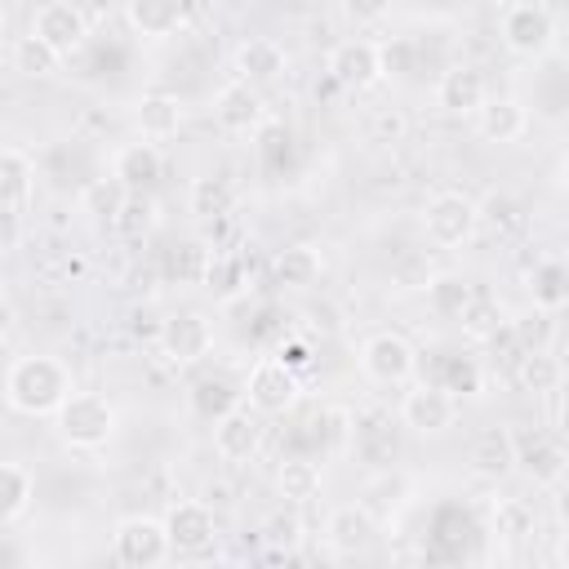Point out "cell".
Instances as JSON below:
<instances>
[{
  "label": "cell",
  "instance_id": "obj_17",
  "mask_svg": "<svg viewBox=\"0 0 569 569\" xmlns=\"http://www.w3.org/2000/svg\"><path fill=\"white\" fill-rule=\"evenodd\" d=\"M164 173V156L151 138H138V142H124L116 156H111V178L124 187V191H151Z\"/></svg>",
  "mask_w": 569,
  "mask_h": 569
},
{
  "label": "cell",
  "instance_id": "obj_21",
  "mask_svg": "<svg viewBox=\"0 0 569 569\" xmlns=\"http://www.w3.org/2000/svg\"><path fill=\"white\" fill-rule=\"evenodd\" d=\"M124 22L147 40H169L187 22V0H124Z\"/></svg>",
  "mask_w": 569,
  "mask_h": 569
},
{
  "label": "cell",
  "instance_id": "obj_13",
  "mask_svg": "<svg viewBox=\"0 0 569 569\" xmlns=\"http://www.w3.org/2000/svg\"><path fill=\"white\" fill-rule=\"evenodd\" d=\"M262 436H267L262 413L249 409V405H231V409L218 413V422H213V449H218V458H227V462H253L258 449H262Z\"/></svg>",
  "mask_w": 569,
  "mask_h": 569
},
{
  "label": "cell",
  "instance_id": "obj_27",
  "mask_svg": "<svg viewBox=\"0 0 569 569\" xmlns=\"http://www.w3.org/2000/svg\"><path fill=\"white\" fill-rule=\"evenodd\" d=\"M476 298V284L458 271H436L427 276V311L440 320H458L467 311V302Z\"/></svg>",
  "mask_w": 569,
  "mask_h": 569
},
{
  "label": "cell",
  "instance_id": "obj_42",
  "mask_svg": "<svg viewBox=\"0 0 569 569\" xmlns=\"http://www.w3.org/2000/svg\"><path fill=\"white\" fill-rule=\"evenodd\" d=\"M342 13H347L356 27H378V22L391 13V0H342Z\"/></svg>",
  "mask_w": 569,
  "mask_h": 569
},
{
  "label": "cell",
  "instance_id": "obj_19",
  "mask_svg": "<svg viewBox=\"0 0 569 569\" xmlns=\"http://www.w3.org/2000/svg\"><path fill=\"white\" fill-rule=\"evenodd\" d=\"M373 533H378V525H373L369 507H360V502H342V507H333L329 520H325V538H329V547H333L338 556L365 551V547L373 542Z\"/></svg>",
  "mask_w": 569,
  "mask_h": 569
},
{
  "label": "cell",
  "instance_id": "obj_22",
  "mask_svg": "<svg viewBox=\"0 0 569 569\" xmlns=\"http://www.w3.org/2000/svg\"><path fill=\"white\" fill-rule=\"evenodd\" d=\"M471 471L480 480H502L516 471V445H511V427H485L471 440Z\"/></svg>",
  "mask_w": 569,
  "mask_h": 569
},
{
  "label": "cell",
  "instance_id": "obj_28",
  "mask_svg": "<svg viewBox=\"0 0 569 569\" xmlns=\"http://www.w3.org/2000/svg\"><path fill=\"white\" fill-rule=\"evenodd\" d=\"M516 382H520V391H529V396H551V391L565 382V365H560V356H551V347H542V351H520Z\"/></svg>",
  "mask_w": 569,
  "mask_h": 569
},
{
  "label": "cell",
  "instance_id": "obj_3",
  "mask_svg": "<svg viewBox=\"0 0 569 569\" xmlns=\"http://www.w3.org/2000/svg\"><path fill=\"white\" fill-rule=\"evenodd\" d=\"M498 36H502V44H507L516 58H542V53L556 44V18H551V9L538 4V0H516V4L502 9Z\"/></svg>",
  "mask_w": 569,
  "mask_h": 569
},
{
  "label": "cell",
  "instance_id": "obj_24",
  "mask_svg": "<svg viewBox=\"0 0 569 569\" xmlns=\"http://www.w3.org/2000/svg\"><path fill=\"white\" fill-rule=\"evenodd\" d=\"M476 227L493 231L498 240H516V236L529 227V213H525V204H520L511 191H489V196L476 204Z\"/></svg>",
  "mask_w": 569,
  "mask_h": 569
},
{
  "label": "cell",
  "instance_id": "obj_38",
  "mask_svg": "<svg viewBox=\"0 0 569 569\" xmlns=\"http://www.w3.org/2000/svg\"><path fill=\"white\" fill-rule=\"evenodd\" d=\"M458 325H462V333L467 338H498V329H502V307L489 298V293H476L471 302H467V311L458 316Z\"/></svg>",
  "mask_w": 569,
  "mask_h": 569
},
{
  "label": "cell",
  "instance_id": "obj_33",
  "mask_svg": "<svg viewBox=\"0 0 569 569\" xmlns=\"http://www.w3.org/2000/svg\"><path fill=\"white\" fill-rule=\"evenodd\" d=\"M200 284H209L218 298H236L244 289V262L227 249H209L204 253V271H200Z\"/></svg>",
  "mask_w": 569,
  "mask_h": 569
},
{
  "label": "cell",
  "instance_id": "obj_6",
  "mask_svg": "<svg viewBox=\"0 0 569 569\" xmlns=\"http://www.w3.org/2000/svg\"><path fill=\"white\" fill-rule=\"evenodd\" d=\"M160 520H164V533H169V551L173 556H204L218 542V516L200 498L169 502V511Z\"/></svg>",
  "mask_w": 569,
  "mask_h": 569
},
{
  "label": "cell",
  "instance_id": "obj_9",
  "mask_svg": "<svg viewBox=\"0 0 569 569\" xmlns=\"http://www.w3.org/2000/svg\"><path fill=\"white\" fill-rule=\"evenodd\" d=\"M31 36H40L58 58H71L89 44V18L76 0H44L31 18Z\"/></svg>",
  "mask_w": 569,
  "mask_h": 569
},
{
  "label": "cell",
  "instance_id": "obj_37",
  "mask_svg": "<svg viewBox=\"0 0 569 569\" xmlns=\"http://www.w3.org/2000/svg\"><path fill=\"white\" fill-rule=\"evenodd\" d=\"M511 338H516V351H542L556 338V316L542 311V307H533V311H525V316L511 320Z\"/></svg>",
  "mask_w": 569,
  "mask_h": 569
},
{
  "label": "cell",
  "instance_id": "obj_5",
  "mask_svg": "<svg viewBox=\"0 0 569 569\" xmlns=\"http://www.w3.org/2000/svg\"><path fill=\"white\" fill-rule=\"evenodd\" d=\"M111 556L124 569H156V565H164L173 556L164 520H156V516H124L116 525V533H111Z\"/></svg>",
  "mask_w": 569,
  "mask_h": 569
},
{
  "label": "cell",
  "instance_id": "obj_18",
  "mask_svg": "<svg viewBox=\"0 0 569 569\" xmlns=\"http://www.w3.org/2000/svg\"><path fill=\"white\" fill-rule=\"evenodd\" d=\"M471 116H476L480 138H485V142H498V147L520 142L525 129H529V111H525V102H520V98H507V93H502V98L489 93Z\"/></svg>",
  "mask_w": 569,
  "mask_h": 569
},
{
  "label": "cell",
  "instance_id": "obj_8",
  "mask_svg": "<svg viewBox=\"0 0 569 569\" xmlns=\"http://www.w3.org/2000/svg\"><path fill=\"white\" fill-rule=\"evenodd\" d=\"M298 391H302L298 369H289V365L276 360V356H262V360L249 369V378H244V405L258 409L262 418H267V413H284V409H293Z\"/></svg>",
  "mask_w": 569,
  "mask_h": 569
},
{
  "label": "cell",
  "instance_id": "obj_47",
  "mask_svg": "<svg viewBox=\"0 0 569 569\" xmlns=\"http://www.w3.org/2000/svg\"><path fill=\"white\" fill-rule=\"evenodd\" d=\"M187 4H218V0H187Z\"/></svg>",
  "mask_w": 569,
  "mask_h": 569
},
{
  "label": "cell",
  "instance_id": "obj_26",
  "mask_svg": "<svg viewBox=\"0 0 569 569\" xmlns=\"http://www.w3.org/2000/svg\"><path fill=\"white\" fill-rule=\"evenodd\" d=\"M36 191V160L18 147H0V204L22 209Z\"/></svg>",
  "mask_w": 569,
  "mask_h": 569
},
{
  "label": "cell",
  "instance_id": "obj_2",
  "mask_svg": "<svg viewBox=\"0 0 569 569\" xmlns=\"http://www.w3.org/2000/svg\"><path fill=\"white\" fill-rule=\"evenodd\" d=\"M53 427H58L67 449L93 453L116 436V405L102 391H76L71 387V396L53 409Z\"/></svg>",
  "mask_w": 569,
  "mask_h": 569
},
{
  "label": "cell",
  "instance_id": "obj_35",
  "mask_svg": "<svg viewBox=\"0 0 569 569\" xmlns=\"http://www.w3.org/2000/svg\"><path fill=\"white\" fill-rule=\"evenodd\" d=\"M58 62H62V58H58L40 36H18V40H13V71H18V76L40 80V76H53Z\"/></svg>",
  "mask_w": 569,
  "mask_h": 569
},
{
  "label": "cell",
  "instance_id": "obj_43",
  "mask_svg": "<svg viewBox=\"0 0 569 569\" xmlns=\"http://www.w3.org/2000/svg\"><path fill=\"white\" fill-rule=\"evenodd\" d=\"M18 244H22V213L0 204V253H9Z\"/></svg>",
  "mask_w": 569,
  "mask_h": 569
},
{
  "label": "cell",
  "instance_id": "obj_32",
  "mask_svg": "<svg viewBox=\"0 0 569 569\" xmlns=\"http://www.w3.org/2000/svg\"><path fill=\"white\" fill-rule=\"evenodd\" d=\"M231 204H236V187L231 178H196L191 182V213L213 222V218H231Z\"/></svg>",
  "mask_w": 569,
  "mask_h": 569
},
{
  "label": "cell",
  "instance_id": "obj_16",
  "mask_svg": "<svg viewBox=\"0 0 569 569\" xmlns=\"http://www.w3.org/2000/svg\"><path fill=\"white\" fill-rule=\"evenodd\" d=\"M485 98H489V80H485V71L471 67V62L445 67L440 80H436V102H440V111H449V116H471Z\"/></svg>",
  "mask_w": 569,
  "mask_h": 569
},
{
  "label": "cell",
  "instance_id": "obj_7",
  "mask_svg": "<svg viewBox=\"0 0 569 569\" xmlns=\"http://www.w3.org/2000/svg\"><path fill=\"white\" fill-rule=\"evenodd\" d=\"M422 231L436 249H462L480 227H476V200L462 191H440L422 209Z\"/></svg>",
  "mask_w": 569,
  "mask_h": 569
},
{
  "label": "cell",
  "instance_id": "obj_30",
  "mask_svg": "<svg viewBox=\"0 0 569 569\" xmlns=\"http://www.w3.org/2000/svg\"><path fill=\"white\" fill-rule=\"evenodd\" d=\"M31 493H36L31 471L22 462H0V525L22 520L31 507Z\"/></svg>",
  "mask_w": 569,
  "mask_h": 569
},
{
  "label": "cell",
  "instance_id": "obj_40",
  "mask_svg": "<svg viewBox=\"0 0 569 569\" xmlns=\"http://www.w3.org/2000/svg\"><path fill=\"white\" fill-rule=\"evenodd\" d=\"M120 200H124V187H120L116 178H102V182H93V187L84 191L80 209H84V213H93L98 222H111V218H116V209H120Z\"/></svg>",
  "mask_w": 569,
  "mask_h": 569
},
{
  "label": "cell",
  "instance_id": "obj_45",
  "mask_svg": "<svg viewBox=\"0 0 569 569\" xmlns=\"http://www.w3.org/2000/svg\"><path fill=\"white\" fill-rule=\"evenodd\" d=\"M0 560H22V551H13V547H0Z\"/></svg>",
  "mask_w": 569,
  "mask_h": 569
},
{
  "label": "cell",
  "instance_id": "obj_36",
  "mask_svg": "<svg viewBox=\"0 0 569 569\" xmlns=\"http://www.w3.org/2000/svg\"><path fill=\"white\" fill-rule=\"evenodd\" d=\"M529 293H533V307H542V311H560L565 307V267L556 262V258H547V262H538L533 267V276H529Z\"/></svg>",
  "mask_w": 569,
  "mask_h": 569
},
{
  "label": "cell",
  "instance_id": "obj_39",
  "mask_svg": "<svg viewBox=\"0 0 569 569\" xmlns=\"http://www.w3.org/2000/svg\"><path fill=\"white\" fill-rule=\"evenodd\" d=\"M365 124H369V142H382V147H396L409 138V116L400 107H373Z\"/></svg>",
  "mask_w": 569,
  "mask_h": 569
},
{
  "label": "cell",
  "instance_id": "obj_31",
  "mask_svg": "<svg viewBox=\"0 0 569 569\" xmlns=\"http://www.w3.org/2000/svg\"><path fill=\"white\" fill-rule=\"evenodd\" d=\"M276 489L284 502H311L320 493V462L311 458H284L276 467Z\"/></svg>",
  "mask_w": 569,
  "mask_h": 569
},
{
  "label": "cell",
  "instance_id": "obj_4",
  "mask_svg": "<svg viewBox=\"0 0 569 569\" xmlns=\"http://www.w3.org/2000/svg\"><path fill=\"white\" fill-rule=\"evenodd\" d=\"M360 369H365V378L378 382V387H400V382L413 378L418 351H413V342H409L405 333L378 329V333H369V338L360 342Z\"/></svg>",
  "mask_w": 569,
  "mask_h": 569
},
{
  "label": "cell",
  "instance_id": "obj_34",
  "mask_svg": "<svg viewBox=\"0 0 569 569\" xmlns=\"http://www.w3.org/2000/svg\"><path fill=\"white\" fill-rule=\"evenodd\" d=\"M111 227H116L120 236H129V240L147 236V231L156 227V200H151L147 191H124V200H120Z\"/></svg>",
  "mask_w": 569,
  "mask_h": 569
},
{
  "label": "cell",
  "instance_id": "obj_41",
  "mask_svg": "<svg viewBox=\"0 0 569 569\" xmlns=\"http://www.w3.org/2000/svg\"><path fill=\"white\" fill-rule=\"evenodd\" d=\"M440 387L445 391H480V369H476V360H449V373L440 378Z\"/></svg>",
  "mask_w": 569,
  "mask_h": 569
},
{
  "label": "cell",
  "instance_id": "obj_15",
  "mask_svg": "<svg viewBox=\"0 0 569 569\" xmlns=\"http://www.w3.org/2000/svg\"><path fill=\"white\" fill-rule=\"evenodd\" d=\"M213 120L227 129V133H253L262 120H267V107H262V93L249 84V80H227L213 98Z\"/></svg>",
  "mask_w": 569,
  "mask_h": 569
},
{
  "label": "cell",
  "instance_id": "obj_20",
  "mask_svg": "<svg viewBox=\"0 0 569 569\" xmlns=\"http://www.w3.org/2000/svg\"><path fill=\"white\" fill-rule=\"evenodd\" d=\"M133 124H138V133L151 138V142L173 138V133L182 129V98L169 93V89H151V93H142V98L133 102Z\"/></svg>",
  "mask_w": 569,
  "mask_h": 569
},
{
  "label": "cell",
  "instance_id": "obj_44",
  "mask_svg": "<svg viewBox=\"0 0 569 569\" xmlns=\"http://www.w3.org/2000/svg\"><path fill=\"white\" fill-rule=\"evenodd\" d=\"M276 360H284V365H289V369H298V373L311 365V356H307V342H298V338L280 342V347H276Z\"/></svg>",
  "mask_w": 569,
  "mask_h": 569
},
{
  "label": "cell",
  "instance_id": "obj_12",
  "mask_svg": "<svg viewBox=\"0 0 569 569\" xmlns=\"http://www.w3.org/2000/svg\"><path fill=\"white\" fill-rule=\"evenodd\" d=\"M156 342H160V356L169 365H196L213 351V325L200 311H182L156 329Z\"/></svg>",
  "mask_w": 569,
  "mask_h": 569
},
{
  "label": "cell",
  "instance_id": "obj_23",
  "mask_svg": "<svg viewBox=\"0 0 569 569\" xmlns=\"http://www.w3.org/2000/svg\"><path fill=\"white\" fill-rule=\"evenodd\" d=\"M284 67H289V58H284V49H280L271 36H253V40H244V44L236 49V71H240V80H249L253 89L280 80Z\"/></svg>",
  "mask_w": 569,
  "mask_h": 569
},
{
  "label": "cell",
  "instance_id": "obj_11",
  "mask_svg": "<svg viewBox=\"0 0 569 569\" xmlns=\"http://www.w3.org/2000/svg\"><path fill=\"white\" fill-rule=\"evenodd\" d=\"M400 422L418 436H440L458 422V396L445 391L440 382H422V387H409L405 400H400Z\"/></svg>",
  "mask_w": 569,
  "mask_h": 569
},
{
  "label": "cell",
  "instance_id": "obj_1",
  "mask_svg": "<svg viewBox=\"0 0 569 569\" xmlns=\"http://www.w3.org/2000/svg\"><path fill=\"white\" fill-rule=\"evenodd\" d=\"M71 396V373L58 356H18L4 369V405L27 418H53V409Z\"/></svg>",
  "mask_w": 569,
  "mask_h": 569
},
{
  "label": "cell",
  "instance_id": "obj_29",
  "mask_svg": "<svg viewBox=\"0 0 569 569\" xmlns=\"http://www.w3.org/2000/svg\"><path fill=\"white\" fill-rule=\"evenodd\" d=\"M489 529L502 542H529L538 533V516L525 498H498L493 511H489Z\"/></svg>",
  "mask_w": 569,
  "mask_h": 569
},
{
  "label": "cell",
  "instance_id": "obj_46",
  "mask_svg": "<svg viewBox=\"0 0 569 569\" xmlns=\"http://www.w3.org/2000/svg\"><path fill=\"white\" fill-rule=\"evenodd\" d=\"M0 36H4V0H0Z\"/></svg>",
  "mask_w": 569,
  "mask_h": 569
},
{
  "label": "cell",
  "instance_id": "obj_25",
  "mask_svg": "<svg viewBox=\"0 0 569 569\" xmlns=\"http://www.w3.org/2000/svg\"><path fill=\"white\" fill-rule=\"evenodd\" d=\"M320 271H325V262H320V253L311 244H284L271 258V280L280 289H311L320 280Z\"/></svg>",
  "mask_w": 569,
  "mask_h": 569
},
{
  "label": "cell",
  "instance_id": "obj_10",
  "mask_svg": "<svg viewBox=\"0 0 569 569\" xmlns=\"http://www.w3.org/2000/svg\"><path fill=\"white\" fill-rule=\"evenodd\" d=\"M329 80L351 89V93H365L382 80V58H378V44L365 40V36H351V40H338L329 49V62H325Z\"/></svg>",
  "mask_w": 569,
  "mask_h": 569
},
{
  "label": "cell",
  "instance_id": "obj_14",
  "mask_svg": "<svg viewBox=\"0 0 569 569\" xmlns=\"http://www.w3.org/2000/svg\"><path fill=\"white\" fill-rule=\"evenodd\" d=\"M511 445H516V467H520L538 489H560V485H565V467H569V458H565L560 436H542V431H533V440H529V436L511 431Z\"/></svg>",
  "mask_w": 569,
  "mask_h": 569
}]
</instances>
